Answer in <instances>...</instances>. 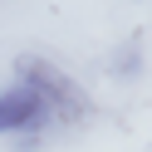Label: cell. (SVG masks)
Returning a JSON list of instances; mask_svg holds the SVG:
<instances>
[{
    "label": "cell",
    "mask_w": 152,
    "mask_h": 152,
    "mask_svg": "<svg viewBox=\"0 0 152 152\" xmlns=\"http://www.w3.org/2000/svg\"><path fill=\"white\" fill-rule=\"evenodd\" d=\"M15 83H25V88H30L34 98L49 108V118H54V123H79V118H88V113H93L88 93H83L79 83H74L69 74L59 69V64L39 59V54L15 59Z\"/></svg>",
    "instance_id": "obj_1"
},
{
    "label": "cell",
    "mask_w": 152,
    "mask_h": 152,
    "mask_svg": "<svg viewBox=\"0 0 152 152\" xmlns=\"http://www.w3.org/2000/svg\"><path fill=\"white\" fill-rule=\"evenodd\" d=\"M137 64H142V59H137V49L128 44V49H123L118 59H113V74H137Z\"/></svg>",
    "instance_id": "obj_3"
},
{
    "label": "cell",
    "mask_w": 152,
    "mask_h": 152,
    "mask_svg": "<svg viewBox=\"0 0 152 152\" xmlns=\"http://www.w3.org/2000/svg\"><path fill=\"white\" fill-rule=\"evenodd\" d=\"M49 123H54L49 108H44L25 83H10V88L0 93V132H25V137H34V132L49 128Z\"/></svg>",
    "instance_id": "obj_2"
}]
</instances>
